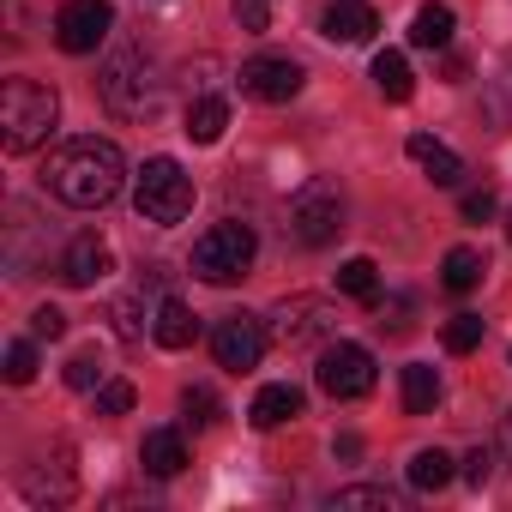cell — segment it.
Masks as SVG:
<instances>
[{"instance_id":"6da1fadb","label":"cell","mask_w":512,"mask_h":512,"mask_svg":"<svg viewBox=\"0 0 512 512\" xmlns=\"http://www.w3.org/2000/svg\"><path fill=\"white\" fill-rule=\"evenodd\" d=\"M43 187H49L61 205H73V211H97V205H109V199L127 187V157H121L115 139H97V133L67 139V145L43 163Z\"/></svg>"},{"instance_id":"7a4b0ae2","label":"cell","mask_w":512,"mask_h":512,"mask_svg":"<svg viewBox=\"0 0 512 512\" xmlns=\"http://www.w3.org/2000/svg\"><path fill=\"white\" fill-rule=\"evenodd\" d=\"M61 121V97L55 85H37V79H7V91H0V145H7L13 157L37 151Z\"/></svg>"},{"instance_id":"3957f363","label":"cell","mask_w":512,"mask_h":512,"mask_svg":"<svg viewBox=\"0 0 512 512\" xmlns=\"http://www.w3.org/2000/svg\"><path fill=\"white\" fill-rule=\"evenodd\" d=\"M253 253H260V235H253V223H211L199 241H193V278L199 284H241L253 272Z\"/></svg>"},{"instance_id":"277c9868","label":"cell","mask_w":512,"mask_h":512,"mask_svg":"<svg viewBox=\"0 0 512 512\" xmlns=\"http://www.w3.org/2000/svg\"><path fill=\"white\" fill-rule=\"evenodd\" d=\"M97 91H103V103H109L115 115H127V121H145V115L163 109V79H157V61H151L145 49H121V55L103 67Z\"/></svg>"},{"instance_id":"5b68a950","label":"cell","mask_w":512,"mask_h":512,"mask_svg":"<svg viewBox=\"0 0 512 512\" xmlns=\"http://www.w3.org/2000/svg\"><path fill=\"white\" fill-rule=\"evenodd\" d=\"M290 235L302 247H332L344 235V187L332 175H308L290 193Z\"/></svg>"},{"instance_id":"8992f818","label":"cell","mask_w":512,"mask_h":512,"mask_svg":"<svg viewBox=\"0 0 512 512\" xmlns=\"http://www.w3.org/2000/svg\"><path fill=\"white\" fill-rule=\"evenodd\" d=\"M133 205H139L145 223H163L169 229V223H181L193 211V175L175 157H145L139 187H133Z\"/></svg>"},{"instance_id":"52a82bcc","label":"cell","mask_w":512,"mask_h":512,"mask_svg":"<svg viewBox=\"0 0 512 512\" xmlns=\"http://www.w3.org/2000/svg\"><path fill=\"white\" fill-rule=\"evenodd\" d=\"M266 326H272V344H284V350H326L338 332V308L326 296H284L266 314Z\"/></svg>"},{"instance_id":"ba28073f","label":"cell","mask_w":512,"mask_h":512,"mask_svg":"<svg viewBox=\"0 0 512 512\" xmlns=\"http://www.w3.org/2000/svg\"><path fill=\"white\" fill-rule=\"evenodd\" d=\"M266 344H272V326L260 320V314H229V320H217V332H211V356H217V368H229V374H253L266 362Z\"/></svg>"},{"instance_id":"9c48e42d","label":"cell","mask_w":512,"mask_h":512,"mask_svg":"<svg viewBox=\"0 0 512 512\" xmlns=\"http://www.w3.org/2000/svg\"><path fill=\"white\" fill-rule=\"evenodd\" d=\"M314 380H320L326 398H344V404H350V398H368V392H374V356H368L362 344H344V338H338V344L320 350Z\"/></svg>"},{"instance_id":"30bf717a","label":"cell","mask_w":512,"mask_h":512,"mask_svg":"<svg viewBox=\"0 0 512 512\" xmlns=\"http://www.w3.org/2000/svg\"><path fill=\"white\" fill-rule=\"evenodd\" d=\"M235 85H241V97H253V103H290V97L308 85V73H302V61H290V55H253V61H241Z\"/></svg>"},{"instance_id":"8fae6325","label":"cell","mask_w":512,"mask_h":512,"mask_svg":"<svg viewBox=\"0 0 512 512\" xmlns=\"http://www.w3.org/2000/svg\"><path fill=\"white\" fill-rule=\"evenodd\" d=\"M109 25H115L109 0H67V7L55 13V43L67 55H97V43L109 37Z\"/></svg>"},{"instance_id":"7c38bea8","label":"cell","mask_w":512,"mask_h":512,"mask_svg":"<svg viewBox=\"0 0 512 512\" xmlns=\"http://www.w3.org/2000/svg\"><path fill=\"white\" fill-rule=\"evenodd\" d=\"M55 272H61V284H67V290H97V284L115 272V253H109V241H103V235H73Z\"/></svg>"},{"instance_id":"4fadbf2b","label":"cell","mask_w":512,"mask_h":512,"mask_svg":"<svg viewBox=\"0 0 512 512\" xmlns=\"http://www.w3.org/2000/svg\"><path fill=\"white\" fill-rule=\"evenodd\" d=\"M374 31H380V13L368 0H332L320 19V37H332V43H374Z\"/></svg>"},{"instance_id":"5bb4252c","label":"cell","mask_w":512,"mask_h":512,"mask_svg":"<svg viewBox=\"0 0 512 512\" xmlns=\"http://www.w3.org/2000/svg\"><path fill=\"white\" fill-rule=\"evenodd\" d=\"M404 151H410V163H422V175H428L434 187H458V181H464L458 151H452V145H440L434 133H410V139H404Z\"/></svg>"},{"instance_id":"9a60e30c","label":"cell","mask_w":512,"mask_h":512,"mask_svg":"<svg viewBox=\"0 0 512 512\" xmlns=\"http://www.w3.org/2000/svg\"><path fill=\"white\" fill-rule=\"evenodd\" d=\"M139 464H145V476H157V482L181 476V470H187V440H181V428H151L145 446H139Z\"/></svg>"},{"instance_id":"2e32d148","label":"cell","mask_w":512,"mask_h":512,"mask_svg":"<svg viewBox=\"0 0 512 512\" xmlns=\"http://www.w3.org/2000/svg\"><path fill=\"white\" fill-rule=\"evenodd\" d=\"M296 416H302V392H296L290 380L260 386V392H253V404H247V422H253V428H284V422H296Z\"/></svg>"},{"instance_id":"e0dca14e","label":"cell","mask_w":512,"mask_h":512,"mask_svg":"<svg viewBox=\"0 0 512 512\" xmlns=\"http://www.w3.org/2000/svg\"><path fill=\"white\" fill-rule=\"evenodd\" d=\"M151 338H157L163 350H187V344L199 338V314H193L187 302L163 296V302H157V320H151Z\"/></svg>"},{"instance_id":"ac0fdd59","label":"cell","mask_w":512,"mask_h":512,"mask_svg":"<svg viewBox=\"0 0 512 512\" xmlns=\"http://www.w3.org/2000/svg\"><path fill=\"white\" fill-rule=\"evenodd\" d=\"M482 272H488V253H482V247H446V260H440V284H446L452 296H470V290L482 284Z\"/></svg>"},{"instance_id":"d6986e66","label":"cell","mask_w":512,"mask_h":512,"mask_svg":"<svg viewBox=\"0 0 512 512\" xmlns=\"http://www.w3.org/2000/svg\"><path fill=\"white\" fill-rule=\"evenodd\" d=\"M374 91H380L386 103H410V97H416V73H410V61H404L398 49H380V55H374Z\"/></svg>"},{"instance_id":"ffe728a7","label":"cell","mask_w":512,"mask_h":512,"mask_svg":"<svg viewBox=\"0 0 512 512\" xmlns=\"http://www.w3.org/2000/svg\"><path fill=\"white\" fill-rule=\"evenodd\" d=\"M452 31H458V19H452V7H440V0L416 7V19H410V43H416V49H446Z\"/></svg>"},{"instance_id":"44dd1931","label":"cell","mask_w":512,"mask_h":512,"mask_svg":"<svg viewBox=\"0 0 512 512\" xmlns=\"http://www.w3.org/2000/svg\"><path fill=\"white\" fill-rule=\"evenodd\" d=\"M25 494L43 506V500H73V446H61V458H55V470L43 476V470H25Z\"/></svg>"},{"instance_id":"7402d4cb","label":"cell","mask_w":512,"mask_h":512,"mask_svg":"<svg viewBox=\"0 0 512 512\" xmlns=\"http://www.w3.org/2000/svg\"><path fill=\"white\" fill-rule=\"evenodd\" d=\"M223 127H229V103H223V97H199V103L187 109V139H193V145H217Z\"/></svg>"},{"instance_id":"603a6c76","label":"cell","mask_w":512,"mask_h":512,"mask_svg":"<svg viewBox=\"0 0 512 512\" xmlns=\"http://www.w3.org/2000/svg\"><path fill=\"white\" fill-rule=\"evenodd\" d=\"M109 320H115V332H121L127 344H133V338H145V326L157 320V308L145 302V284H139L133 296H115V302H109Z\"/></svg>"},{"instance_id":"cb8c5ba5","label":"cell","mask_w":512,"mask_h":512,"mask_svg":"<svg viewBox=\"0 0 512 512\" xmlns=\"http://www.w3.org/2000/svg\"><path fill=\"white\" fill-rule=\"evenodd\" d=\"M452 476H458V470H452V458H446L440 446H422V452L410 458V488H416V494H440Z\"/></svg>"},{"instance_id":"d4e9b609","label":"cell","mask_w":512,"mask_h":512,"mask_svg":"<svg viewBox=\"0 0 512 512\" xmlns=\"http://www.w3.org/2000/svg\"><path fill=\"white\" fill-rule=\"evenodd\" d=\"M434 404H440V374H434L428 362H410V368H404V410H410V416H428Z\"/></svg>"},{"instance_id":"484cf974","label":"cell","mask_w":512,"mask_h":512,"mask_svg":"<svg viewBox=\"0 0 512 512\" xmlns=\"http://www.w3.org/2000/svg\"><path fill=\"white\" fill-rule=\"evenodd\" d=\"M338 512H356V506H380V512H404V494L386 488V482H356V488H338L332 494Z\"/></svg>"},{"instance_id":"4316f807","label":"cell","mask_w":512,"mask_h":512,"mask_svg":"<svg viewBox=\"0 0 512 512\" xmlns=\"http://www.w3.org/2000/svg\"><path fill=\"white\" fill-rule=\"evenodd\" d=\"M482 109H488L494 127L512 133V49L500 55V67H494V79H488V91H482Z\"/></svg>"},{"instance_id":"83f0119b","label":"cell","mask_w":512,"mask_h":512,"mask_svg":"<svg viewBox=\"0 0 512 512\" xmlns=\"http://www.w3.org/2000/svg\"><path fill=\"white\" fill-rule=\"evenodd\" d=\"M338 290H344V296H356V302H380V266L356 253V260H344V266H338Z\"/></svg>"},{"instance_id":"f1b7e54d","label":"cell","mask_w":512,"mask_h":512,"mask_svg":"<svg viewBox=\"0 0 512 512\" xmlns=\"http://www.w3.org/2000/svg\"><path fill=\"white\" fill-rule=\"evenodd\" d=\"M482 332H488V320H482V314H452V320H446V332H440V344H446L452 356H470V350H482Z\"/></svg>"},{"instance_id":"f546056e","label":"cell","mask_w":512,"mask_h":512,"mask_svg":"<svg viewBox=\"0 0 512 512\" xmlns=\"http://www.w3.org/2000/svg\"><path fill=\"white\" fill-rule=\"evenodd\" d=\"M181 416H187V428H211V422L223 416V404H217L211 386H187V392H181Z\"/></svg>"},{"instance_id":"4dcf8cb0","label":"cell","mask_w":512,"mask_h":512,"mask_svg":"<svg viewBox=\"0 0 512 512\" xmlns=\"http://www.w3.org/2000/svg\"><path fill=\"white\" fill-rule=\"evenodd\" d=\"M7 380H13V386H31V380H37V344H31V338H13V344H7Z\"/></svg>"},{"instance_id":"1f68e13d","label":"cell","mask_w":512,"mask_h":512,"mask_svg":"<svg viewBox=\"0 0 512 512\" xmlns=\"http://www.w3.org/2000/svg\"><path fill=\"white\" fill-rule=\"evenodd\" d=\"M67 386H73V392H97V386H103V356H97V350H79V356L67 362Z\"/></svg>"},{"instance_id":"d6a6232c","label":"cell","mask_w":512,"mask_h":512,"mask_svg":"<svg viewBox=\"0 0 512 512\" xmlns=\"http://www.w3.org/2000/svg\"><path fill=\"white\" fill-rule=\"evenodd\" d=\"M133 404H139V392H133L127 380H103V386H97V410H103V416H127Z\"/></svg>"},{"instance_id":"836d02e7","label":"cell","mask_w":512,"mask_h":512,"mask_svg":"<svg viewBox=\"0 0 512 512\" xmlns=\"http://www.w3.org/2000/svg\"><path fill=\"white\" fill-rule=\"evenodd\" d=\"M235 19H241V31L260 37V31L272 25V0H235Z\"/></svg>"},{"instance_id":"e575fe53","label":"cell","mask_w":512,"mask_h":512,"mask_svg":"<svg viewBox=\"0 0 512 512\" xmlns=\"http://www.w3.org/2000/svg\"><path fill=\"white\" fill-rule=\"evenodd\" d=\"M458 476H464L470 488H488V476H494V452H488V446H476V452L464 458V470H458Z\"/></svg>"},{"instance_id":"d590c367","label":"cell","mask_w":512,"mask_h":512,"mask_svg":"<svg viewBox=\"0 0 512 512\" xmlns=\"http://www.w3.org/2000/svg\"><path fill=\"white\" fill-rule=\"evenodd\" d=\"M61 332H67V314H61V308H37V314H31V338H49V344H55Z\"/></svg>"},{"instance_id":"8d00e7d4","label":"cell","mask_w":512,"mask_h":512,"mask_svg":"<svg viewBox=\"0 0 512 512\" xmlns=\"http://www.w3.org/2000/svg\"><path fill=\"white\" fill-rule=\"evenodd\" d=\"M458 211H464V223H488V217H494V193H488V187H482V193H464Z\"/></svg>"},{"instance_id":"74e56055","label":"cell","mask_w":512,"mask_h":512,"mask_svg":"<svg viewBox=\"0 0 512 512\" xmlns=\"http://www.w3.org/2000/svg\"><path fill=\"white\" fill-rule=\"evenodd\" d=\"M470 79V61L464 55H446V85H464Z\"/></svg>"},{"instance_id":"f35d334b","label":"cell","mask_w":512,"mask_h":512,"mask_svg":"<svg viewBox=\"0 0 512 512\" xmlns=\"http://www.w3.org/2000/svg\"><path fill=\"white\" fill-rule=\"evenodd\" d=\"M500 452H506V458H512V416H506V422H500Z\"/></svg>"},{"instance_id":"ab89813d","label":"cell","mask_w":512,"mask_h":512,"mask_svg":"<svg viewBox=\"0 0 512 512\" xmlns=\"http://www.w3.org/2000/svg\"><path fill=\"white\" fill-rule=\"evenodd\" d=\"M506 229H512V217H506Z\"/></svg>"}]
</instances>
